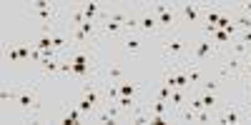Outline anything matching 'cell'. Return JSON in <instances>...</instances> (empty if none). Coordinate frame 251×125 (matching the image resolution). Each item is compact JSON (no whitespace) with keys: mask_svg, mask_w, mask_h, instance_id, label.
<instances>
[{"mask_svg":"<svg viewBox=\"0 0 251 125\" xmlns=\"http://www.w3.org/2000/svg\"><path fill=\"white\" fill-rule=\"evenodd\" d=\"M216 123L224 125H239V123H249V105H239V103H228L216 110Z\"/></svg>","mask_w":251,"mask_h":125,"instance_id":"3957f363","label":"cell"},{"mask_svg":"<svg viewBox=\"0 0 251 125\" xmlns=\"http://www.w3.org/2000/svg\"><path fill=\"white\" fill-rule=\"evenodd\" d=\"M216 28H219V30H228V28H231V18H228V15L224 13V15L219 18V23H216Z\"/></svg>","mask_w":251,"mask_h":125,"instance_id":"44dd1931","label":"cell"},{"mask_svg":"<svg viewBox=\"0 0 251 125\" xmlns=\"http://www.w3.org/2000/svg\"><path fill=\"white\" fill-rule=\"evenodd\" d=\"M178 15H181V23H201L206 15V5L203 3H178Z\"/></svg>","mask_w":251,"mask_h":125,"instance_id":"8992f818","label":"cell"},{"mask_svg":"<svg viewBox=\"0 0 251 125\" xmlns=\"http://www.w3.org/2000/svg\"><path fill=\"white\" fill-rule=\"evenodd\" d=\"M133 13H123V10H108L106 13V20H113V23H121V25H126L128 23V18H131Z\"/></svg>","mask_w":251,"mask_h":125,"instance_id":"2e32d148","label":"cell"},{"mask_svg":"<svg viewBox=\"0 0 251 125\" xmlns=\"http://www.w3.org/2000/svg\"><path fill=\"white\" fill-rule=\"evenodd\" d=\"M80 118H83L80 108H78V105H73V108H68L66 113H63L60 123H66V125H75V123H80Z\"/></svg>","mask_w":251,"mask_h":125,"instance_id":"7c38bea8","label":"cell"},{"mask_svg":"<svg viewBox=\"0 0 251 125\" xmlns=\"http://www.w3.org/2000/svg\"><path fill=\"white\" fill-rule=\"evenodd\" d=\"M121 95L136 98V95H138V83H133V80H123V83H121Z\"/></svg>","mask_w":251,"mask_h":125,"instance_id":"e0dca14e","label":"cell"},{"mask_svg":"<svg viewBox=\"0 0 251 125\" xmlns=\"http://www.w3.org/2000/svg\"><path fill=\"white\" fill-rule=\"evenodd\" d=\"M239 40H244L246 45H251V30H241L239 33Z\"/></svg>","mask_w":251,"mask_h":125,"instance_id":"7402d4cb","label":"cell"},{"mask_svg":"<svg viewBox=\"0 0 251 125\" xmlns=\"http://www.w3.org/2000/svg\"><path fill=\"white\" fill-rule=\"evenodd\" d=\"M100 35H126L121 23H113V20H103L100 23Z\"/></svg>","mask_w":251,"mask_h":125,"instance_id":"30bf717a","label":"cell"},{"mask_svg":"<svg viewBox=\"0 0 251 125\" xmlns=\"http://www.w3.org/2000/svg\"><path fill=\"white\" fill-rule=\"evenodd\" d=\"M219 53H221V48H219L216 40L208 38V35H203L199 43H194L191 58H188V65H203V62H208L211 58H216Z\"/></svg>","mask_w":251,"mask_h":125,"instance_id":"7a4b0ae2","label":"cell"},{"mask_svg":"<svg viewBox=\"0 0 251 125\" xmlns=\"http://www.w3.org/2000/svg\"><path fill=\"white\" fill-rule=\"evenodd\" d=\"M30 8L33 10H50V8H55V3H48V0H35Z\"/></svg>","mask_w":251,"mask_h":125,"instance_id":"ffe728a7","label":"cell"},{"mask_svg":"<svg viewBox=\"0 0 251 125\" xmlns=\"http://www.w3.org/2000/svg\"><path fill=\"white\" fill-rule=\"evenodd\" d=\"M244 70H251V53H249L246 60H244Z\"/></svg>","mask_w":251,"mask_h":125,"instance_id":"603a6c76","label":"cell"},{"mask_svg":"<svg viewBox=\"0 0 251 125\" xmlns=\"http://www.w3.org/2000/svg\"><path fill=\"white\" fill-rule=\"evenodd\" d=\"M186 93H188V90H183V88H174V90H171V98H169V103H171V108H174V110H181V108H183Z\"/></svg>","mask_w":251,"mask_h":125,"instance_id":"8fae6325","label":"cell"},{"mask_svg":"<svg viewBox=\"0 0 251 125\" xmlns=\"http://www.w3.org/2000/svg\"><path fill=\"white\" fill-rule=\"evenodd\" d=\"M121 48H123L126 53H131V55H138L141 48H143V35H141V33H128V35H123Z\"/></svg>","mask_w":251,"mask_h":125,"instance_id":"52a82bcc","label":"cell"},{"mask_svg":"<svg viewBox=\"0 0 251 125\" xmlns=\"http://www.w3.org/2000/svg\"><path fill=\"white\" fill-rule=\"evenodd\" d=\"M5 58H8L10 62H23V60H20V48H18V43H10V45L5 48Z\"/></svg>","mask_w":251,"mask_h":125,"instance_id":"d6986e66","label":"cell"},{"mask_svg":"<svg viewBox=\"0 0 251 125\" xmlns=\"http://www.w3.org/2000/svg\"><path fill=\"white\" fill-rule=\"evenodd\" d=\"M246 103L251 105V88H246Z\"/></svg>","mask_w":251,"mask_h":125,"instance_id":"cb8c5ba5","label":"cell"},{"mask_svg":"<svg viewBox=\"0 0 251 125\" xmlns=\"http://www.w3.org/2000/svg\"><path fill=\"white\" fill-rule=\"evenodd\" d=\"M249 53H251V45H246L244 40H239V38L231 40V43L226 45V55H236V58H244V60H246Z\"/></svg>","mask_w":251,"mask_h":125,"instance_id":"ba28073f","label":"cell"},{"mask_svg":"<svg viewBox=\"0 0 251 125\" xmlns=\"http://www.w3.org/2000/svg\"><path fill=\"white\" fill-rule=\"evenodd\" d=\"M191 48H194V43L181 30L166 33L161 38V53L166 60V68H186L188 58H191Z\"/></svg>","mask_w":251,"mask_h":125,"instance_id":"6da1fadb","label":"cell"},{"mask_svg":"<svg viewBox=\"0 0 251 125\" xmlns=\"http://www.w3.org/2000/svg\"><path fill=\"white\" fill-rule=\"evenodd\" d=\"M103 80H108V83H123V80H126L123 68H121V65H111L106 73H103Z\"/></svg>","mask_w":251,"mask_h":125,"instance_id":"4fadbf2b","label":"cell"},{"mask_svg":"<svg viewBox=\"0 0 251 125\" xmlns=\"http://www.w3.org/2000/svg\"><path fill=\"white\" fill-rule=\"evenodd\" d=\"M176 120L178 123H196V110L188 105V108H181V110H176Z\"/></svg>","mask_w":251,"mask_h":125,"instance_id":"9a60e30c","label":"cell"},{"mask_svg":"<svg viewBox=\"0 0 251 125\" xmlns=\"http://www.w3.org/2000/svg\"><path fill=\"white\" fill-rule=\"evenodd\" d=\"M138 33H141L143 38H149V35H161L158 18L151 13V5H141V13H138Z\"/></svg>","mask_w":251,"mask_h":125,"instance_id":"5b68a950","label":"cell"},{"mask_svg":"<svg viewBox=\"0 0 251 125\" xmlns=\"http://www.w3.org/2000/svg\"><path fill=\"white\" fill-rule=\"evenodd\" d=\"M18 105L20 108H23L25 113H30V115H35L38 110H40V103H38V88L35 85H30V83H28V85H20L18 88Z\"/></svg>","mask_w":251,"mask_h":125,"instance_id":"277c9868","label":"cell"},{"mask_svg":"<svg viewBox=\"0 0 251 125\" xmlns=\"http://www.w3.org/2000/svg\"><path fill=\"white\" fill-rule=\"evenodd\" d=\"M186 75H188L191 88H199L201 83H203V68L201 65H186Z\"/></svg>","mask_w":251,"mask_h":125,"instance_id":"9c48e42d","label":"cell"},{"mask_svg":"<svg viewBox=\"0 0 251 125\" xmlns=\"http://www.w3.org/2000/svg\"><path fill=\"white\" fill-rule=\"evenodd\" d=\"M33 48H38V50H50V48H53V35H38L35 43H33Z\"/></svg>","mask_w":251,"mask_h":125,"instance_id":"ac0fdd59","label":"cell"},{"mask_svg":"<svg viewBox=\"0 0 251 125\" xmlns=\"http://www.w3.org/2000/svg\"><path fill=\"white\" fill-rule=\"evenodd\" d=\"M196 90H199V93H219V90H221V80H219V78H208V80L201 83Z\"/></svg>","mask_w":251,"mask_h":125,"instance_id":"5bb4252c","label":"cell"}]
</instances>
